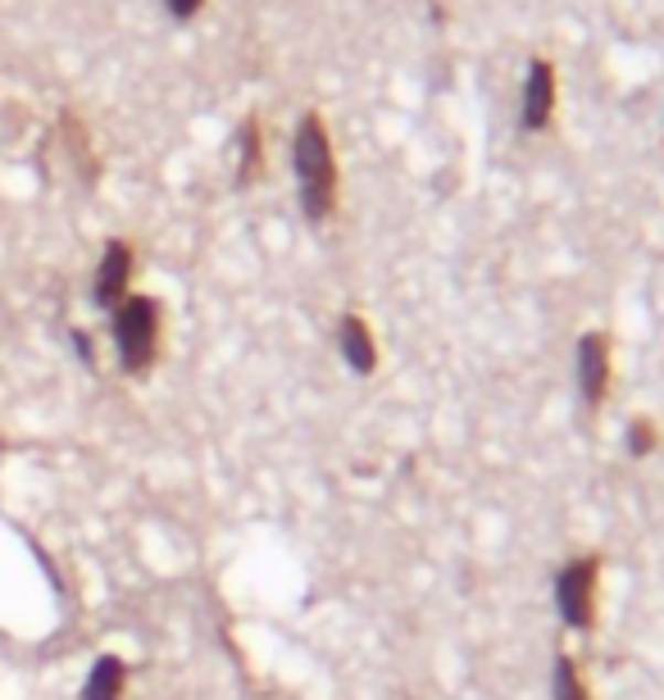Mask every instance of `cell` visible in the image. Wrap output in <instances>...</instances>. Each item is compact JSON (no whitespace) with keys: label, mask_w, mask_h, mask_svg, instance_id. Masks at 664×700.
Here are the masks:
<instances>
[{"label":"cell","mask_w":664,"mask_h":700,"mask_svg":"<svg viewBox=\"0 0 664 700\" xmlns=\"http://www.w3.org/2000/svg\"><path fill=\"white\" fill-rule=\"evenodd\" d=\"M291 169H297L301 209L310 224H323L338 209V155H332V137L319 115H306L297 137H291Z\"/></svg>","instance_id":"cell-1"},{"label":"cell","mask_w":664,"mask_h":700,"mask_svg":"<svg viewBox=\"0 0 664 700\" xmlns=\"http://www.w3.org/2000/svg\"><path fill=\"white\" fill-rule=\"evenodd\" d=\"M115 346L128 374H146L160 355V301L124 297L115 305Z\"/></svg>","instance_id":"cell-2"},{"label":"cell","mask_w":664,"mask_h":700,"mask_svg":"<svg viewBox=\"0 0 664 700\" xmlns=\"http://www.w3.org/2000/svg\"><path fill=\"white\" fill-rule=\"evenodd\" d=\"M597 578H601V560H574L560 569L556 578V605L569 628H592L597 623Z\"/></svg>","instance_id":"cell-3"},{"label":"cell","mask_w":664,"mask_h":700,"mask_svg":"<svg viewBox=\"0 0 664 700\" xmlns=\"http://www.w3.org/2000/svg\"><path fill=\"white\" fill-rule=\"evenodd\" d=\"M128 282H132V246L128 241H109L105 255H100V269H96L92 301L115 314V305L128 297Z\"/></svg>","instance_id":"cell-4"},{"label":"cell","mask_w":664,"mask_h":700,"mask_svg":"<svg viewBox=\"0 0 664 700\" xmlns=\"http://www.w3.org/2000/svg\"><path fill=\"white\" fill-rule=\"evenodd\" d=\"M556 115V64L550 60H533L528 78H524V128L542 132Z\"/></svg>","instance_id":"cell-5"},{"label":"cell","mask_w":664,"mask_h":700,"mask_svg":"<svg viewBox=\"0 0 664 700\" xmlns=\"http://www.w3.org/2000/svg\"><path fill=\"white\" fill-rule=\"evenodd\" d=\"M610 387V342L601 333H587L578 342V391L587 405H601Z\"/></svg>","instance_id":"cell-6"},{"label":"cell","mask_w":664,"mask_h":700,"mask_svg":"<svg viewBox=\"0 0 664 700\" xmlns=\"http://www.w3.org/2000/svg\"><path fill=\"white\" fill-rule=\"evenodd\" d=\"M338 342H342V355L355 374H374L378 368V346H374V333H368V323L360 314H346L342 327H338Z\"/></svg>","instance_id":"cell-7"},{"label":"cell","mask_w":664,"mask_h":700,"mask_svg":"<svg viewBox=\"0 0 664 700\" xmlns=\"http://www.w3.org/2000/svg\"><path fill=\"white\" fill-rule=\"evenodd\" d=\"M265 173V128L260 119H242L237 128V187H250Z\"/></svg>","instance_id":"cell-8"},{"label":"cell","mask_w":664,"mask_h":700,"mask_svg":"<svg viewBox=\"0 0 664 700\" xmlns=\"http://www.w3.org/2000/svg\"><path fill=\"white\" fill-rule=\"evenodd\" d=\"M124 687H128V665L119 655H100L87 674L83 700H124Z\"/></svg>","instance_id":"cell-9"},{"label":"cell","mask_w":664,"mask_h":700,"mask_svg":"<svg viewBox=\"0 0 664 700\" xmlns=\"http://www.w3.org/2000/svg\"><path fill=\"white\" fill-rule=\"evenodd\" d=\"M556 700H587V687H582V674L574 659H556V682H550Z\"/></svg>","instance_id":"cell-10"},{"label":"cell","mask_w":664,"mask_h":700,"mask_svg":"<svg viewBox=\"0 0 664 700\" xmlns=\"http://www.w3.org/2000/svg\"><path fill=\"white\" fill-rule=\"evenodd\" d=\"M651 446H655V432H651L646 423H633V428H629V451H633V455H646Z\"/></svg>","instance_id":"cell-11"},{"label":"cell","mask_w":664,"mask_h":700,"mask_svg":"<svg viewBox=\"0 0 664 700\" xmlns=\"http://www.w3.org/2000/svg\"><path fill=\"white\" fill-rule=\"evenodd\" d=\"M201 6L205 0H164V10L178 19V23H188V19H196L201 14Z\"/></svg>","instance_id":"cell-12"}]
</instances>
